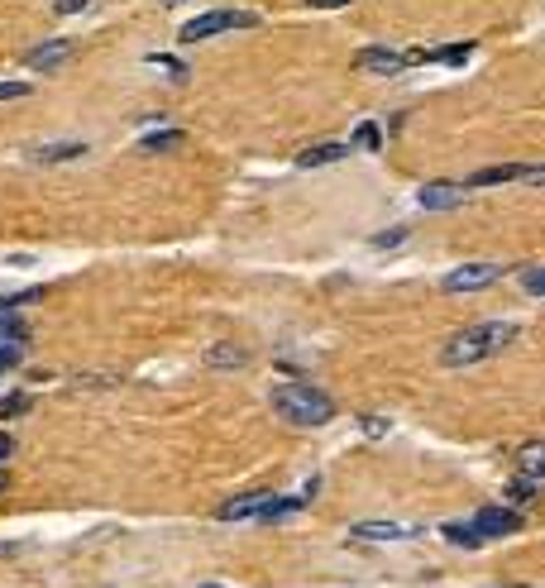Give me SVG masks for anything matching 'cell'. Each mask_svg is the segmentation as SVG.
Returning a JSON list of instances; mask_svg holds the SVG:
<instances>
[{
    "instance_id": "1",
    "label": "cell",
    "mask_w": 545,
    "mask_h": 588,
    "mask_svg": "<svg viewBox=\"0 0 545 588\" xmlns=\"http://www.w3.org/2000/svg\"><path fill=\"white\" fill-rule=\"evenodd\" d=\"M517 340V326L512 321H479V326L459 330L450 345L440 349V364H479V359H488V354H498V349H507Z\"/></svg>"
},
{
    "instance_id": "2",
    "label": "cell",
    "mask_w": 545,
    "mask_h": 588,
    "mask_svg": "<svg viewBox=\"0 0 545 588\" xmlns=\"http://www.w3.org/2000/svg\"><path fill=\"white\" fill-rule=\"evenodd\" d=\"M273 412L283 416L287 426H326L335 416V402L321 388H311V383H283L273 392Z\"/></svg>"
},
{
    "instance_id": "3",
    "label": "cell",
    "mask_w": 545,
    "mask_h": 588,
    "mask_svg": "<svg viewBox=\"0 0 545 588\" xmlns=\"http://www.w3.org/2000/svg\"><path fill=\"white\" fill-rule=\"evenodd\" d=\"M445 531V541H455V545H483V541H493V536H512V531H522V512H507V507H483L474 522H445L440 526Z\"/></svg>"
},
{
    "instance_id": "4",
    "label": "cell",
    "mask_w": 545,
    "mask_h": 588,
    "mask_svg": "<svg viewBox=\"0 0 545 588\" xmlns=\"http://www.w3.org/2000/svg\"><path fill=\"white\" fill-rule=\"evenodd\" d=\"M302 507V498H278V493H244L220 507V522H278L292 517Z\"/></svg>"
},
{
    "instance_id": "5",
    "label": "cell",
    "mask_w": 545,
    "mask_h": 588,
    "mask_svg": "<svg viewBox=\"0 0 545 588\" xmlns=\"http://www.w3.org/2000/svg\"><path fill=\"white\" fill-rule=\"evenodd\" d=\"M259 15L254 10H211V15H197V20L182 24V44H201V39H216V34H230V29H254Z\"/></svg>"
},
{
    "instance_id": "6",
    "label": "cell",
    "mask_w": 545,
    "mask_h": 588,
    "mask_svg": "<svg viewBox=\"0 0 545 588\" xmlns=\"http://www.w3.org/2000/svg\"><path fill=\"white\" fill-rule=\"evenodd\" d=\"M498 263H464L455 268L450 278H445V292H479V287H493L498 283Z\"/></svg>"
},
{
    "instance_id": "7",
    "label": "cell",
    "mask_w": 545,
    "mask_h": 588,
    "mask_svg": "<svg viewBox=\"0 0 545 588\" xmlns=\"http://www.w3.org/2000/svg\"><path fill=\"white\" fill-rule=\"evenodd\" d=\"M421 53H393V48H364L354 67H369V72H402V67H416Z\"/></svg>"
},
{
    "instance_id": "8",
    "label": "cell",
    "mask_w": 545,
    "mask_h": 588,
    "mask_svg": "<svg viewBox=\"0 0 545 588\" xmlns=\"http://www.w3.org/2000/svg\"><path fill=\"white\" fill-rule=\"evenodd\" d=\"M354 541H407L416 536V526H402V522H359L349 531Z\"/></svg>"
},
{
    "instance_id": "9",
    "label": "cell",
    "mask_w": 545,
    "mask_h": 588,
    "mask_svg": "<svg viewBox=\"0 0 545 588\" xmlns=\"http://www.w3.org/2000/svg\"><path fill=\"white\" fill-rule=\"evenodd\" d=\"M517 469H522L526 483H541L545 479V440H531L517 450Z\"/></svg>"
},
{
    "instance_id": "10",
    "label": "cell",
    "mask_w": 545,
    "mask_h": 588,
    "mask_svg": "<svg viewBox=\"0 0 545 588\" xmlns=\"http://www.w3.org/2000/svg\"><path fill=\"white\" fill-rule=\"evenodd\" d=\"M421 206H426V211L459 206V187H455V182H426V187H421Z\"/></svg>"
},
{
    "instance_id": "11",
    "label": "cell",
    "mask_w": 545,
    "mask_h": 588,
    "mask_svg": "<svg viewBox=\"0 0 545 588\" xmlns=\"http://www.w3.org/2000/svg\"><path fill=\"white\" fill-rule=\"evenodd\" d=\"M67 58H72V44H63V39H53V44L34 48L29 53V67H39V72H48V67H63Z\"/></svg>"
},
{
    "instance_id": "12",
    "label": "cell",
    "mask_w": 545,
    "mask_h": 588,
    "mask_svg": "<svg viewBox=\"0 0 545 588\" xmlns=\"http://www.w3.org/2000/svg\"><path fill=\"white\" fill-rule=\"evenodd\" d=\"M522 163H507V168H479L469 177V187H502V182H522Z\"/></svg>"
},
{
    "instance_id": "13",
    "label": "cell",
    "mask_w": 545,
    "mask_h": 588,
    "mask_svg": "<svg viewBox=\"0 0 545 588\" xmlns=\"http://www.w3.org/2000/svg\"><path fill=\"white\" fill-rule=\"evenodd\" d=\"M345 153H349V144H311V149L297 153V163L302 168H321V163H340Z\"/></svg>"
},
{
    "instance_id": "14",
    "label": "cell",
    "mask_w": 545,
    "mask_h": 588,
    "mask_svg": "<svg viewBox=\"0 0 545 588\" xmlns=\"http://www.w3.org/2000/svg\"><path fill=\"white\" fill-rule=\"evenodd\" d=\"M474 58V44H455V48H431L421 53V63H469Z\"/></svg>"
},
{
    "instance_id": "15",
    "label": "cell",
    "mask_w": 545,
    "mask_h": 588,
    "mask_svg": "<svg viewBox=\"0 0 545 588\" xmlns=\"http://www.w3.org/2000/svg\"><path fill=\"white\" fill-rule=\"evenodd\" d=\"M139 149L144 153H173V149H182V130H158V134H149Z\"/></svg>"
},
{
    "instance_id": "16",
    "label": "cell",
    "mask_w": 545,
    "mask_h": 588,
    "mask_svg": "<svg viewBox=\"0 0 545 588\" xmlns=\"http://www.w3.org/2000/svg\"><path fill=\"white\" fill-rule=\"evenodd\" d=\"M82 144L72 139V144H44V149H34V158H44V163H63V158H82Z\"/></svg>"
},
{
    "instance_id": "17",
    "label": "cell",
    "mask_w": 545,
    "mask_h": 588,
    "mask_svg": "<svg viewBox=\"0 0 545 588\" xmlns=\"http://www.w3.org/2000/svg\"><path fill=\"white\" fill-rule=\"evenodd\" d=\"M29 407H34L29 392H10V397H0V421H15V416H24Z\"/></svg>"
},
{
    "instance_id": "18",
    "label": "cell",
    "mask_w": 545,
    "mask_h": 588,
    "mask_svg": "<svg viewBox=\"0 0 545 588\" xmlns=\"http://www.w3.org/2000/svg\"><path fill=\"white\" fill-rule=\"evenodd\" d=\"M378 144H383V130H378V125H359V130H354V149H378Z\"/></svg>"
},
{
    "instance_id": "19",
    "label": "cell",
    "mask_w": 545,
    "mask_h": 588,
    "mask_svg": "<svg viewBox=\"0 0 545 588\" xmlns=\"http://www.w3.org/2000/svg\"><path fill=\"white\" fill-rule=\"evenodd\" d=\"M522 287L531 297H545V268H526L522 273Z\"/></svg>"
},
{
    "instance_id": "20",
    "label": "cell",
    "mask_w": 545,
    "mask_h": 588,
    "mask_svg": "<svg viewBox=\"0 0 545 588\" xmlns=\"http://www.w3.org/2000/svg\"><path fill=\"white\" fill-rule=\"evenodd\" d=\"M206 359H211V364H244V354L235 345H216L211 354H206Z\"/></svg>"
},
{
    "instance_id": "21",
    "label": "cell",
    "mask_w": 545,
    "mask_h": 588,
    "mask_svg": "<svg viewBox=\"0 0 545 588\" xmlns=\"http://www.w3.org/2000/svg\"><path fill=\"white\" fill-rule=\"evenodd\" d=\"M0 335H5L10 345H24V340H29V330H24L20 321H5V316H0Z\"/></svg>"
},
{
    "instance_id": "22",
    "label": "cell",
    "mask_w": 545,
    "mask_h": 588,
    "mask_svg": "<svg viewBox=\"0 0 545 588\" xmlns=\"http://www.w3.org/2000/svg\"><path fill=\"white\" fill-rule=\"evenodd\" d=\"M29 82H0V101H20V96H29Z\"/></svg>"
},
{
    "instance_id": "23",
    "label": "cell",
    "mask_w": 545,
    "mask_h": 588,
    "mask_svg": "<svg viewBox=\"0 0 545 588\" xmlns=\"http://www.w3.org/2000/svg\"><path fill=\"white\" fill-rule=\"evenodd\" d=\"M149 63H153V67H168V72H173V77H187V67L177 63V58H168V53H153Z\"/></svg>"
},
{
    "instance_id": "24",
    "label": "cell",
    "mask_w": 545,
    "mask_h": 588,
    "mask_svg": "<svg viewBox=\"0 0 545 588\" xmlns=\"http://www.w3.org/2000/svg\"><path fill=\"white\" fill-rule=\"evenodd\" d=\"M15 364H20V349H15V345H0V373L15 369Z\"/></svg>"
},
{
    "instance_id": "25",
    "label": "cell",
    "mask_w": 545,
    "mask_h": 588,
    "mask_svg": "<svg viewBox=\"0 0 545 588\" xmlns=\"http://www.w3.org/2000/svg\"><path fill=\"white\" fill-rule=\"evenodd\" d=\"M91 0H53V10H63V15H77V10H87Z\"/></svg>"
},
{
    "instance_id": "26",
    "label": "cell",
    "mask_w": 545,
    "mask_h": 588,
    "mask_svg": "<svg viewBox=\"0 0 545 588\" xmlns=\"http://www.w3.org/2000/svg\"><path fill=\"white\" fill-rule=\"evenodd\" d=\"M522 182H531V187H545V168H526Z\"/></svg>"
},
{
    "instance_id": "27",
    "label": "cell",
    "mask_w": 545,
    "mask_h": 588,
    "mask_svg": "<svg viewBox=\"0 0 545 588\" xmlns=\"http://www.w3.org/2000/svg\"><path fill=\"white\" fill-rule=\"evenodd\" d=\"M306 5H316V10H335V5H349V0H306Z\"/></svg>"
},
{
    "instance_id": "28",
    "label": "cell",
    "mask_w": 545,
    "mask_h": 588,
    "mask_svg": "<svg viewBox=\"0 0 545 588\" xmlns=\"http://www.w3.org/2000/svg\"><path fill=\"white\" fill-rule=\"evenodd\" d=\"M163 5H182V0H163Z\"/></svg>"
}]
</instances>
